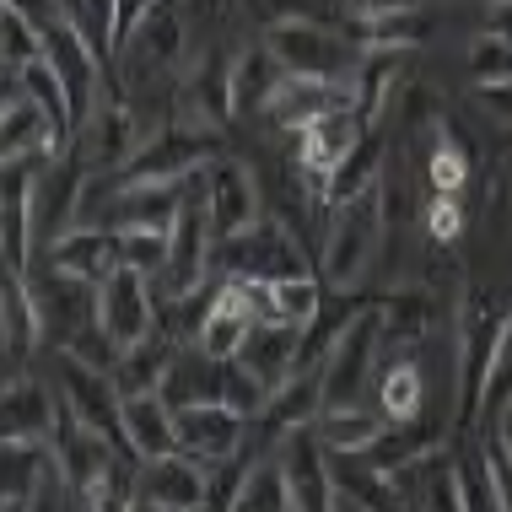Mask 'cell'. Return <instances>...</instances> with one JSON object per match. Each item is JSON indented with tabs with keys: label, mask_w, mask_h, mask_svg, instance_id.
Here are the masks:
<instances>
[{
	"label": "cell",
	"mask_w": 512,
	"mask_h": 512,
	"mask_svg": "<svg viewBox=\"0 0 512 512\" xmlns=\"http://www.w3.org/2000/svg\"><path fill=\"white\" fill-rule=\"evenodd\" d=\"M372 389H378L383 421H410V415H421V410H426V372H421V362H415L410 351L378 356Z\"/></svg>",
	"instance_id": "27"
},
{
	"label": "cell",
	"mask_w": 512,
	"mask_h": 512,
	"mask_svg": "<svg viewBox=\"0 0 512 512\" xmlns=\"http://www.w3.org/2000/svg\"><path fill=\"white\" fill-rule=\"evenodd\" d=\"M383 141H378V130H367L362 141L351 146V157L340 162L335 173H329V184H324V205L335 211V205L345 200H356V195H372V189L383 184Z\"/></svg>",
	"instance_id": "33"
},
{
	"label": "cell",
	"mask_w": 512,
	"mask_h": 512,
	"mask_svg": "<svg viewBox=\"0 0 512 512\" xmlns=\"http://www.w3.org/2000/svg\"><path fill=\"white\" fill-rule=\"evenodd\" d=\"M383 356V324L378 308H362L345 324V335L324 351L318 362V383H324V410H345V405H362V394L372 389V372H378Z\"/></svg>",
	"instance_id": "3"
},
{
	"label": "cell",
	"mask_w": 512,
	"mask_h": 512,
	"mask_svg": "<svg viewBox=\"0 0 512 512\" xmlns=\"http://www.w3.org/2000/svg\"><path fill=\"white\" fill-rule=\"evenodd\" d=\"M238 362L254 372L265 389H275V383H286L292 372H302V329L292 324H254L238 351Z\"/></svg>",
	"instance_id": "23"
},
{
	"label": "cell",
	"mask_w": 512,
	"mask_h": 512,
	"mask_svg": "<svg viewBox=\"0 0 512 512\" xmlns=\"http://www.w3.org/2000/svg\"><path fill=\"white\" fill-rule=\"evenodd\" d=\"M6 6H17L22 17H33L38 27H49L54 17H60V6H54V0H6Z\"/></svg>",
	"instance_id": "50"
},
{
	"label": "cell",
	"mask_w": 512,
	"mask_h": 512,
	"mask_svg": "<svg viewBox=\"0 0 512 512\" xmlns=\"http://www.w3.org/2000/svg\"><path fill=\"white\" fill-rule=\"evenodd\" d=\"M173 432H178V453L200 464H227L248 448V415L232 405H184L173 410Z\"/></svg>",
	"instance_id": "12"
},
{
	"label": "cell",
	"mask_w": 512,
	"mask_h": 512,
	"mask_svg": "<svg viewBox=\"0 0 512 512\" xmlns=\"http://www.w3.org/2000/svg\"><path fill=\"white\" fill-rule=\"evenodd\" d=\"M38 340H44V313H38L33 286H27L22 270L0 265V345H6V362L11 367L33 362Z\"/></svg>",
	"instance_id": "19"
},
{
	"label": "cell",
	"mask_w": 512,
	"mask_h": 512,
	"mask_svg": "<svg viewBox=\"0 0 512 512\" xmlns=\"http://www.w3.org/2000/svg\"><path fill=\"white\" fill-rule=\"evenodd\" d=\"M512 399V318L496 340V356H491V372H486V389H480V415H496Z\"/></svg>",
	"instance_id": "44"
},
{
	"label": "cell",
	"mask_w": 512,
	"mask_h": 512,
	"mask_svg": "<svg viewBox=\"0 0 512 512\" xmlns=\"http://www.w3.org/2000/svg\"><path fill=\"white\" fill-rule=\"evenodd\" d=\"M275 459L286 469V486H292V512H335L340 491H335V469H329L324 442L313 437V426H302L275 448Z\"/></svg>",
	"instance_id": "15"
},
{
	"label": "cell",
	"mask_w": 512,
	"mask_h": 512,
	"mask_svg": "<svg viewBox=\"0 0 512 512\" xmlns=\"http://www.w3.org/2000/svg\"><path fill=\"white\" fill-rule=\"evenodd\" d=\"M383 340H421L437 324V297L432 292H394L378 302Z\"/></svg>",
	"instance_id": "39"
},
{
	"label": "cell",
	"mask_w": 512,
	"mask_h": 512,
	"mask_svg": "<svg viewBox=\"0 0 512 512\" xmlns=\"http://www.w3.org/2000/svg\"><path fill=\"white\" fill-rule=\"evenodd\" d=\"M17 81H22V98H33L38 108H44V114H49V124H54V130H60V141L71 146V141H76L71 98H65V81L54 76L49 54H44V60H33V65H22V71H17Z\"/></svg>",
	"instance_id": "38"
},
{
	"label": "cell",
	"mask_w": 512,
	"mask_h": 512,
	"mask_svg": "<svg viewBox=\"0 0 512 512\" xmlns=\"http://www.w3.org/2000/svg\"><path fill=\"white\" fill-rule=\"evenodd\" d=\"M486 38H496V44H512V0H491V11H486Z\"/></svg>",
	"instance_id": "48"
},
{
	"label": "cell",
	"mask_w": 512,
	"mask_h": 512,
	"mask_svg": "<svg viewBox=\"0 0 512 512\" xmlns=\"http://www.w3.org/2000/svg\"><path fill=\"white\" fill-rule=\"evenodd\" d=\"M351 103V87H340V81H313V76H286L281 92L270 98V108L259 119H270L275 130H308L313 119L335 114V108Z\"/></svg>",
	"instance_id": "20"
},
{
	"label": "cell",
	"mask_w": 512,
	"mask_h": 512,
	"mask_svg": "<svg viewBox=\"0 0 512 512\" xmlns=\"http://www.w3.org/2000/svg\"><path fill=\"white\" fill-rule=\"evenodd\" d=\"M211 265H221L232 281H286V275H308V254L292 238V227L275 216H259L248 232L227 243H211Z\"/></svg>",
	"instance_id": "4"
},
{
	"label": "cell",
	"mask_w": 512,
	"mask_h": 512,
	"mask_svg": "<svg viewBox=\"0 0 512 512\" xmlns=\"http://www.w3.org/2000/svg\"><path fill=\"white\" fill-rule=\"evenodd\" d=\"M399 71H405V49H362V60L351 71V103L367 124L383 119V103H389Z\"/></svg>",
	"instance_id": "31"
},
{
	"label": "cell",
	"mask_w": 512,
	"mask_h": 512,
	"mask_svg": "<svg viewBox=\"0 0 512 512\" xmlns=\"http://www.w3.org/2000/svg\"><path fill=\"white\" fill-rule=\"evenodd\" d=\"M459 464V502L464 512H502V496H496V480H491V464H486V448H469V453H453Z\"/></svg>",
	"instance_id": "41"
},
{
	"label": "cell",
	"mask_w": 512,
	"mask_h": 512,
	"mask_svg": "<svg viewBox=\"0 0 512 512\" xmlns=\"http://www.w3.org/2000/svg\"><path fill=\"white\" fill-rule=\"evenodd\" d=\"M49 442H27V437H11L0 442V502H27L49 475Z\"/></svg>",
	"instance_id": "35"
},
{
	"label": "cell",
	"mask_w": 512,
	"mask_h": 512,
	"mask_svg": "<svg viewBox=\"0 0 512 512\" xmlns=\"http://www.w3.org/2000/svg\"><path fill=\"white\" fill-rule=\"evenodd\" d=\"M54 415H60V389L38 378H17L0 389V442L27 437V442H49Z\"/></svg>",
	"instance_id": "21"
},
{
	"label": "cell",
	"mask_w": 512,
	"mask_h": 512,
	"mask_svg": "<svg viewBox=\"0 0 512 512\" xmlns=\"http://www.w3.org/2000/svg\"><path fill=\"white\" fill-rule=\"evenodd\" d=\"M318 415H324V383H318V367H302V372H292L286 383H275V389L265 394V405H259V415L248 421L254 459H265V453L281 448L292 432L313 426Z\"/></svg>",
	"instance_id": "8"
},
{
	"label": "cell",
	"mask_w": 512,
	"mask_h": 512,
	"mask_svg": "<svg viewBox=\"0 0 512 512\" xmlns=\"http://www.w3.org/2000/svg\"><path fill=\"white\" fill-rule=\"evenodd\" d=\"M383 410L372 405H345V410H324L313 421V437L324 442V453H367L383 432Z\"/></svg>",
	"instance_id": "34"
},
{
	"label": "cell",
	"mask_w": 512,
	"mask_h": 512,
	"mask_svg": "<svg viewBox=\"0 0 512 512\" xmlns=\"http://www.w3.org/2000/svg\"><path fill=\"white\" fill-rule=\"evenodd\" d=\"M221 157V130L211 124H168V130H151L141 151L119 168V184H178V178L211 168Z\"/></svg>",
	"instance_id": "1"
},
{
	"label": "cell",
	"mask_w": 512,
	"mask_h": 512,
	"mask_svg": "<svg viewBox=\"0 0 512 512\" xmlns=\"http://www.w3.org/2000/svg\"><path fill=\"white\" fill-rule=\"evenodd\" d=\"M44 259H49V270L103 286L108 275L119 270V232H114V227H92V221H81V227H71L65 238H54V243L44 248Z\"/></svg>",
	"instance_id": "17"
},
{
	"label": "cell",
	"mask_w": 512,
	"mask_h": 512,
	"mask_svg": "<svg viewBox=\"0 0 512 512\" xmlns=\"http://www.w3.org/2000/svg\"><path fill=\"white\" fill-rule=\"evenodd\" d=\"M114 232H119V265L157 281L162 265H168V232L157 227H114Z\"/></svg>",
	"instance_id": "42"
},
{
	"label": "cell",
	"mask_w": 512,
	"mask_h": 512,
	"mask_svg": "<svg viewBox=\"0 0 512 512\" xmlns=\"http://www.w3.org/2000/svg\"><path fill=\"white\" fill-rule=\"evenodd\" d=\"M512 318V302H502L496 292H469L464 297V318H459V426L480 421V389H486V372L496 356Z\"/></svg>",
	"instance_id": "2"
},
{
	"label": "cell",
	"mask_w": 512,
	"mask_h": 512,
	"mask_svg": "<svg viewBox=\"0 0 512 512\" xmlns=\"http://www.w3.org/2000/svg\"><path fill=\"white\" fill-rule=\"evenodd\" d=\"M232 512H292V486H286V469L275 453L248 464L238 496H232Z\"/></svg>",
	"instance_id": "37"
},
{
	"label": "cell",
	"mask_w": 512,
	"mask_h": 512,
	"mask_svg": "<svg viewBox=\"0 0 512 512\" xmlns=\"http://www.w3.org/2000/svg\"><path fill=\"white\" fill-rule=\"evenodd\" d=\"M0 60L17 65V71L44 60V27L33 17H22L17 6H6V0H0Z\"/></svg>",
	"instance_id": "40"
},
{
	"label": "cell",
	"mask_w": 512,
	"mask_h": 512,
	"mask_svg": "<svg viewBox=\"0 0 512 512\" xmlns=\"http://www.w3.org/2000/svg\"><path fill=\"white\" fill-rule=\"evenodd\" d=\"M124 442H130V459H162L178 453V432H173V405L162 394H135L124 399Z\"/></svg>",
	"instance_id": "26"
},
{
	"label": "cell",
	"mask_w": 512,
	"mask_h": 512,
	"mask_svg": "<svg viewBox=\"0 0 512 512\" xmlns=\"http://www.w3.org/2000/svg\"><path fill=\"white\" fill-rule=\"evenodd\" d=\"M469 81H475V87H491V81H512V44L480 38L475 54H469Z\"/></svg>",
	"instance_id": "45"
},
{
	"label": "cell",
	"mask_w": 512,
	"mask_h": 512,
	"mask_svg": "<svg viewBox=\"0 0 512 512\" xmlns=\"http://www.w3.org/2000/svg\"><path fill=\"white\" fill-rule=\"evenodd\" d=\"M119 54H130L141 71H168L178 54H184V17H178L173 6H157L141 27H135V38Z\"/></svg>",
	"instance_id": "32"
},
{
	"label": "cell",
	"mask_w": 512,
	"mask_h": 512,
	"mask_svg": "<svg viewBox=\"0 0 512 512\" xmlns=\"http://www.w3.org/2000/svg\"><path fill=\"white\" fill-rule=\"evenodd\" d=\"M437 442H442V437L432 432V426H426L421 415H410V421H389V426H383L378 442H372L362 459H367L372 469H383V475H394L399 464H410V459H421V453H432Z\"/></svg>",
	"instance_id": "36"
},
{
	"label": "cell",
	"mask_w": 512,
	"mask_h": 512,
	"mask_svg": "<svg viewBox=\"0 0 512 512\" xmlns=\"http://www.w3.org/2000/svg\"><path fill=\"white\" fill-rule=\"evenodd\" d=\"M0 512H27V502H6V507H0Z\"/></svg>",
	"instance_id": "54"
},
{
	"label": "cell",
	"mask_w": 512,
	"mask_h": 512,
	"mask_svg": "<svg viewBox=\"0 0 512 512\" xmlns=\"http://www.w3.org/2000/svg\"><path fill=\"white\" fill-rule=\"evenodd\" d=\"M44 54L54 65V76L65 81V98H71V119H76V135L87 130L92 108H98V87H103V54L92 49V38L65 17H54L44 27Z\"/></svg>",
	"instance_id": "7"
},
{
	"label": "cell",
	"mask_w": 512,
	"mask_h": 512,
	"mask_svg": "<svg viewBox=\"0 0 512 512\" xmlns=\"http://www.w3.org/2000/svg\"><path fill=\"white\" fill-rule=\"evenodd\" d=\"M432 22H426L421 6L410 0H394V6H362V17L351 22V38L362 49H415L426 44Z\"/></svg>",
	"instance_id": "24"
},
{
	"label": "cell",
	"mask_w": 512,
	"mask_h": 512,
	"mask_svg": "<svg viewBox=\"0 0 512 512\" xmlns=\"http://www.w3.org/2000/svg\"><path fill=\"white\" fill-rule=\"evenodd\" d=\"M130 512H168V507H157V502H146V496H135V507Z\"/></svg>",
	"instance_id": "53"
},
{
	"label": "cell",
	"mask_w": 512,
	"mask_h": 512,
	"mask_svg": "<svg viewBox=\"0 0 512 512\" xmlns=\"http://www.w3.org/2000/svg\"><path fill=\"white\" fill-rule=\"evenodd\" d=\"M157 6H162V0H114V33H108V49H124V44H130L135 27H141Z\"/></svg>",
	"instance_id": "46"
},
{
	"label": "cell",
	"mask_w": 512,
	"mask_h": 512,
	"mask_svg": "<svg viewBox=\"0 0 512 512\" xmlns=\"http://www.w3.org/2000/svg\"><path fill=\"white\" fill-rule=\"evenodd\" d=\"M184 108H189V124H211V130L232 119V54H211V60L195 65Z\"/></svg>",
	"instance_id": "30"
},
{
	"label": "cell",
	"mask_w": 512,
	"mask_h": 512,
	"mask_svg": "<svg viewBox=\"0 0 512 512\" xmlns=\"http://www.w3.org/2000/svg\"><path fill=\"white\" fill-rule=\"evenodd\" d=\"M211 469L189 453H162V459H146L135 469V496L168 507V512H195L205 496H211Z\"/></svg>",
	"instance_id": "16"
},
{
	"label": "cell",
	"mask_w": 512,
	"mask_h": 512,
	"mask_svg": "<svg viewBox=\"0 0 512 512\" xmlns=\"http://www.w3.org/2000/svg\"><path fill=\"white\" fill-rule=\"evenodd\" d=\"M367 130H372V124L356 114V103H345V108H335V114L313 119L308 130L297 135V168H302V178H308V184L318 189V200H324L329 173H335L340 162L351 157V146L362 141Z\"/></svg>",
	"instance_id": "14"
},
{
	"label": "cell",
	"mask_w": 512,
	"mask_h": 512,
	"mask_svg": "<svg viewBox=\"0 0 512 512\" xmlns=\"http://www.w3.org/2000/svg\"><path fill=\"white\" fill-rule=\"evenodd\" d=\"M475 92L496 119H512V81H491V87H475Z\"/></svg>",
	"instance_id": "49"
},
{
	"label": "cell",
	"mask_w": 512,
	"mask_h": 512,
	"mask_svg": "<svg viewBox=\"0 0 512 512\" xmlns=\"http://www.w3.org/2000/svg\"><path fill=\"white\" fill-rule=\"evenodd\" d=\"M33 297H38V313H44V335H54L60 345L98 324V286L92 281H76V275L49 270L44 281L33 286Z\"/></svg>",
	"instance_id": "18"
},
{
	"label": "cell",
	"mask_w": 512,
	"mask_h": 512,
	"mask_svg": "<svg viewBox=\"0 0 512 512\" xmlns=\"http://www.w3.org/2000/svg\"><path fill=\"white\" fill-rule=\"evenodd\" d=\"M459 232H464V211H459V200H453V195H437L432 205H426V238L453 243Z\"/></svg>",
	"instance_id": "47"
},
{
	"label": "cell",
	"mask_w": 512,
	"mask_h": 512,
	"mask_svg": "<svg viewBox=\"0 0 512 512\" xmlns=\"http://www.w3.org/2000/svg\"><path fill=\"white\" fill-rule=\"evenodd\" d=\"M98 324L119 351H130L146 335H157V292H151V275L124 270V265L108 275L98 286Z\"/></svg>",
	"instance_id": "10"
},
{
	"label": "cell",
	"mask_w": 512,
	"mask_h": 512,
	"mask_svg": "<svg viewBox=\"0 0 512 512\" xmlns=\"http://www.w3.org/2000/svg\"><path fill=\"white\" fill-rule=\"evenodd\" d=\"M491 432H496V442H502V448L512 453V399H507V405L491 415Z\"/></svg>",
	"instance_id": "51"
},
{
	"label": "cell",
	"mask_w": 512,
	"mask_h": 512,
	"mask_svg": "<svg viewBox=\"0 0 512 512\" xmlns=\"http://www.w3.org/2000/svg\"><path fill=\"white\" fill-rule=\"evenodd\" d=\"M383 243V195H356L329 211V238H324V281L335 292H351L362 281L367 259Z\"/></svg>",
	"instance_id": "5"
},
{
	"label": "cell",
	"mask_w": 512,
	"mask_h": 512,
	"mask_svg": "<svg viewBox=\"0 0 512 512\" xmlns=\"http://www.w3.org/2000/svg\"><path fill=\"white\" fill-rule=\"evenodd\" d=\"M114 459H119L114 442H108L103 432H92L81 415H71V410L60 405V415H54V432H49V464H54V475H60L71 491H92L108 469H114Z\"/></svg>",
	"instance_id": "11"
},
{
	"label": "cell",
	"mask_w": 512,
	"mask_h": 512,
	"mask_svg": "<svg viewBox=\"0 0 512 512\" xmlns=\"http://www.w3.org/2000/svg\"><path fill=\"white\" fill-rule=\"evenodd\" d=\"M281 60L270 54V44H254V49H238L232 54V114H265L270 98L281 92Z\"/></svg>",
	"instance_id": "28"
},
{
	"label": "cell",
	"mask_w": 512,
	"mask_h": 512,
	"mask_svg": "<svg viewBox=\"0 0 512 512\" xmlns=\"http://www.w3.org/2000/svg\"><path fill=\"white\" fill-rule=\"evenodd\" d=\"M205 211H211V238L216 243L248 232L259 216H265L254 173H248L243 162H232V157H216L211 168H205Z\"/></svg>",
	"instance_id": "13"
},
{
	"label": "cell",
	"mask_w": 512,
	"mask_h": 512,
	"mask_svg": "<svg viewBox=\"0 0 512 512\" xmlns=\"http://www.w3.org/2000/svg\"><path fill=\"white\" fill-rule=\"evenodd\" d=\"M17 103H22V81L17 76H0V114H11Z\"/></svg>",
	"instance_id": "52"
},
{
	"label": "cell",
	"mask_w": 512,
	"mask_h": 512,
	"mask_svg": "<svg viewBox=\"0 0 512 512\" xmlns=\"http://www.w3.org/2000/svg\"><path fill=\"white\" fill-rule=\"evenodd\" d=\"M248 329H254V313H248L238 281H221L211 313H205L200 335L189 340V345H200V351H211V356H238L243 340H248Z\"/></svg>",
	"instance_id": "29"
},
{
	"label": "cell",
	"mask_w": 512,
	"mask_h": 512,
	"mask_svg": "<svg viewBox=\"0 0 512 512\" xmlns=\"http://www.w3.org/2000/svg\"><path fill=\"white\" fill-rule=\"evenodd\" d=\"M265 44L286 76H313V81H340V71H356V60H362V54L351 60V49L324 22H275Z\"/></svg>",
	"instance_id": "9"
},
{
	"label": "cell",
	"mask_w": 512,
	"mask_h": 512,
	"mask_svg": "<svg viewBox=\"0 0 512 512\" xmlns=\"http://www.w3.org/2000/svg\"><path fill=\"white\" fill-rule=\"evenodd\" d=\"M54 389H60L65 410L81 415L92 432H103L119 453H130V442H124V399L103 367H87L71 351H54Z\"/></svg>",
	"instance_id": "6"
},
{
	"label": "cell",
	"mask_w": 512,
	"mask_h": 512,
	"mask_svg": "<svg viewBox=\"0 0 512 512\" xmlns=\"http://www.w3.org/2000/svg\"><path fill=\"white\" fill-rule=\"evenodd\" d=\"M173 351H178V340L173 335H146L141 345H130V351H119V362H114V389L119 399H135V394H162V383H168V367H173Z\"/></svg>",
	"instance_id": "25"
},
{
	"label": "cell",
	"mask_w": 512,
	"mask_h": 512,
	"mask_svg": "<svg viewBox=\"0 0 512 512\" xmlns=\"http://www.w3.org/2000/svg\"><path fill=\"white\" fill-rule=\"evenodd\" d=\"M135 151H141V130H135L130 108H124L119 98L92 108V119H87V168L92 173H119Z\"/></svg>",
	"instance_id": "22"
},
{
	"label": "cell",
	"mask_w": 512,
	"mask_h": 512,
	"mask_svg": "<svg viewBox=\"0 0 512 512\" xmlns=\"http://www.w3.org/2000/svg\"><path fill=\"white\" fill-rule=\"evenodd\" d=\"M464 178H469V146H459L453 135H442L437 151L426 157V184H432L437 195H459Z\"/></svg>",
	"instance_id": "43"
}]
</instances>
